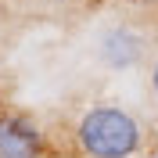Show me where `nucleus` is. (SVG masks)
I'll list each match as a JSON object with an SVG mask.
<instances>
[{
    "mask_svg": "<svg viewBox=\"0 0 158 158\" xmlns=\"http://www.w3.org/2000/svg\"><path fill=\"white\" fill-rule=\"evenodd\" d=\"M76 144L86 158H133L144 144V129L118 104H94L76 126Z\"/></svg>",
    "mask_w": 158,
    "mask_h": 158,
    "instance_id": "1",
    "label": "nucleus"
},
{
    "mask_svg": "<svg viewBox=\"0 0 158 158\" xmlns=\"http://www.w3.org/2000/svg\"><path fill=\"white\" fill-rule=\"evenodd\" d=\"M43 133L29 115H0V158H40Z\"/></svg>",
    "mask_w": 158,
    "mask_h": 158,
    "instance_id": "2",
    "label": "nucleus"
},
{
    "mask_svg": "<svg viewBox=\"0 0 158 158\" xmlns=\"http://www.w3.org/2000/svg\"><path fill=\"white\" fill-rule=\"evenodd\" d=\"M101 58L108 61L111 69H129L144 58V36L129 25H111L101 36Z\"/></svg>",
    "mask_w": 158,
    "mask_h": 158,
    "instance_id": "3",
    "label": "nucleus"
},
{
    "mask_svg": "<svg viewBox=\"0 0 158 158\" xmlns=\"http://www.w3.org/2000/svg\"><path fill=\"white\" fill-rule=\"evenodd\" d=\"M151 90H155V97H158V61H155V69H151Z\"/></svg>",
    "mask_w": 158,
    "mask_h": 158,
    "instance_id": "4",
    "label": "nucleus"
},
{
    "mask_svg": "<svg viewBox=\"0 0 158 158\" xmlns=\"http://www.w3.org/2000/svg\"><path fill=\"white\" fill-rule=\"evenodd\" d=\"M129 4H155V0H129Z\"/></svg>",
    "mask_w": 158,
    "mask_h": 158,
    "instance_id": "5",
    "label": "nucleus"
},
{
    "mask_svg": "<svg viewBox=\"0 0 158 158\" xmlns=\"http://www.w3.org/2000/svg\"><path fill=\"white\" fill-rule=\"evenodd\" d=\"M47 4H72V0H47Z\"/></svg>",
    "mask_w": 158,
    "mask_h": 158,
    "instance_id": "6",
    "label": "nucleus"
},
{
    "mask_svg": "<svg viewBox=\"0 0 158 158\" xmlns=\"http://www.w3.org/2000/svg\"><path fill=\"white\" fill-rule=\"evenodd\" d=\"M151 158H158V155H151Z\"/></svg>",
    "mask_w": 158,
    "mask_h": 158,
    "instance_id": "7",
    "label": "nucleus"
}]
</instances>
